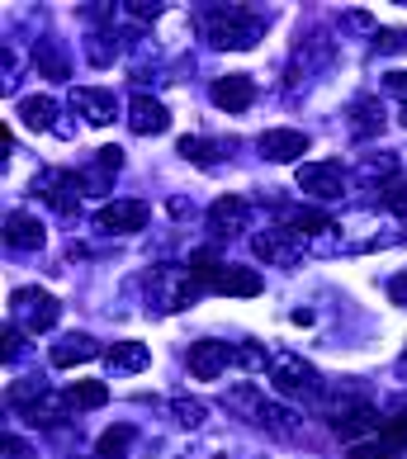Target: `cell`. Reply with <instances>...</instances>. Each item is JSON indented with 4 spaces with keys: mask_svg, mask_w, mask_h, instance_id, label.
I'll list each match as a JSON object with an SVG mask.
<instances>
[{
    "mask_svg": "<svg viewBox=\"0 0 407 459\" xmlns=\"http://www.w3.org/2000/svg\"><path fill=\"white\" fill-rule=\"evenodd\" d=\"M199 29L209 39V48L232 53V48H256L265 39V14L251 5H209L199 10Z\"/></svg>",
    "mask_w": 407,
    "mask_h": 459,
    "instance_id": "6da1fadb",
    "label": "cell"
},
{
    "mask_svg": "<svg viewBox=\"0 0 407 459\" xmlns=\"http://www.w3.org/2000/svg\"><path fill=\"white\" fill-rule=\"evenodd\" d=\"M228 407L232 412H242L247 421H256V427H265L270 436H299V412L294 407H284V403H275L270 394H261V388H251V384H237V388H228Z\"/></svg>",
    "mask_w": 407,
    "mask_h": 459,
    "instance_id": "7a4b0ae2",
    "label": "cell"
},
{
    "mask_svg": "<svg viewBox=\"0 0 407 459\" xmlns=\"http://www.w3.org/2000/svg\"><path fill=\"white\" fill-rule=\"evenodd\" d=\"M190 275L199 280V289H213V294H228V299H256L261 289H265L256 270L228 265V261L209 256V251H195V261H190Z\"/></svg>",
    "mask_w": 407,
    "mask_h": 459,
    "instance_id": "3957f363",
    "label": "cell"
},
{
    "mask_svg": "<svg viewBox=\"0 0 407 459\" xmlns=\"http://www.w3.org/2000/svg\"><path fill=\"white\" fill-rule=\"evenodd\" d=\"M199 294H204V289L190 275V265L161 261V265L147 270V299H152V308H157V313H185Z\"/></svg>",
    "mask_w": 407,
    "mask_h": 459,
    "instance_id": "277c9868",
    "label": "cell"
},
{
    "mask_svg": "<svg viewBox=\"0 0 407 459\" xmlns=\"http://www.w3.org/2000/svg\"><path fill=\"white\" fill-rule=\"evenodd\" d=\"M265 369H270V384H275L280 398H317V394H322L317 369L303 360L299 351H275Z\"/></svg>",
    "mask_w": 407,
    "mask_h": 459,
    "instance_id": "5b68a950",
    "label": "cell"
},
{
    "mask_svg": "<svg viewBox=\"0 0 407 459\" xmlns=\"http://www.w3.org/2000/svg\"><path fill=\"white\" fill-rule=\"evenodd\" d=\"M10 308H14V317H20V327H24L29 336H43L48 327H57V317H62V303L48 294V289H33V284L14 289V294H10Z\"/></svg>",
    "mask_w": 407,
    "mask_h": 459,
    "instance_id": "8992f818",
    "label": "cell"
},
{
    "mask_svg": "<svg viewBox=\"0 0 407 459\" xmlns=\"http://www.w3.org/2000/svg\"><path fill=\"white\" fill-rule=\"evenodd\" d=\"M299 190L317 204H336L346 195V166L342 161H303L299 166Z\"/></svg>",
    "mask_w": 407,
    "mask_h": 459,
    "instance_id": "52a82bcc",
    "label": "cell"
},
{
    "mask_svg": "<svg viewBox=\"0 0 407 459\" xmlns=\"http://www.w3.org/2000/svg\"><path fill=\"white\" fill-rule=\"evenodd\" d=\"M232 360H237V346L218 342V336H204V342H195L190 351H185V365H190V374H195L199 384H213V379H223Z\"/></svg>",
    "mask_w": 407,
    "mask_h": 459,
    "instance_id": "ba28073f",
    "label": "cell"
},
{
    "mask_svg": "<svg viewBox=\"0 0 407 459\" xmlns=\"http://www.w3.org/2000/svg\"><path fill=\"white\" fill-rule=\"evenodd\" d=\"M33 195L43 204H53L57 213H76L81 209V195H86V176L76 171H43L33 180Z\"/></svg>",
    "mask_w": 407,
    "mask_h": 459,
    "instance_id": "9c48e42d",
    "label": "cell"
},
{
    "mask_svg": "<svg viewBox=\"0 0 407 459\" xmlns=\"http://www.w3.org/2000/svg\"><path fill=\"white\" fill-rule=\"evenodd\" d=\"M147 218H152V209L143 199H114V204H105V209L95 213V223L105 228V232H143L147 228Z\"/></svg>",
    "mask_w": 407,
    "mask_h": 459,
    "instance_id": "30bf717a",
    "label": "cell"
},
{
    "mask_svg": "<svg viewBox=\"0 0 407 459\" xmlns=\"http://www.w3.org/2000/svg\"><path fill=\"white\" fill-rule=\"evenodd\" d=\"M72 109L86 118V124L105 128V124H114V118H118V100L109 91H100V86H76L72 91Z\"/></svg>",
    "mask_w": 407,
    "mask_h": 459,
    "instance_id": "8fae6325",
    "label": "cell"
},
{
    "mask_svg": "<svg viewBox=\"0 0 407 459\" xmlns=\"http://www.w3.org/2000/svg\"><path fill=\"white\" fill-rule=\"evenodd\" d=\"M209 95H213V105L223 114H242V109L256 105V81L251 76H218Z\"/></svg>",
    "mask_w": 407,
    "mask_h": 459,
    "instance_id": "7c38bea8",
    "label": "cell"
},
{
    "mask_svg": "<svg viewBox=\"0 0 407 459\" xmlns=\"http://www.w3.org/2000/svg\"><path fill=\"white\" fill-rule=\"evenodd\" d=\"M251 251H256L261 261H270V265H280V270H290V265H299V242H294V232H256L251 237Z\"/></svg>",
    "mask_w": 407,
    "mask_h": 459,
    "instance_id": "4fadbf2b",
    "label": "cell"
},
{
    "mask_svg": "<svg viewBox=\"0 0 407 459\" xmlns=\"http://www.w3.org/2000/svg\"><path fill=\"white\" fill-rule=\"evenodd\" d=\"M303 152H308V133H299V128H270L261 133V157L265 161H299Z\"/></svg>",
    "mask_w": 407,
    "mask_h": 459,
    "instance_id": "5bb4252c",
    "label": "cell"
},
{
    "mask_svg": "<svg viewBox=\"0 0 407 459\" xmlns=\"http://www.w3.org/2000/svg\"><path fill=\"white\" fill-rule=\"evenodd\" d=\"M166 124H171V109H166L161 100H152V95H133V105H128V128L138 133V138L166 133Z\"/></svg>",
    "mask_w": 407,
    "mask_h": 459,
    "instance_id": "9a60e30c",
    "label": "cell"
},
{
    "mask_svg": "<svg viewBox=\"0 0 407 459\" xmlns=\"http://www.w3.org/2000/svg\"><path fill=\"white\" fill-rule=\"evenodd\" d=\"M379 427H384V417H379L369 403H355V407H342V412H332V431L342 436V440H360V436L379 431Z\"/></svg>",
    "mask_w": 407,
    "mask_h": 459,
    "instance_id": "2e32d148",
    "label": "cell"
},
{
    "mask_svg": "<svg viewBox=\"0 0 407 459\" xmlns=\"http://www.w3.org/2000/svg\"><path fill=\"white\" fill-rule=\"evenodd\" d=\"M95 355H105L95 336H86V332H66L62 342L53 346V365H57V369H76V365L95 360Z\"/></svg>",
    "mask_w": 407,
    "mask_h": 459,
    "instance_id": "e0dca14e",
    "label": "cell"
},
{
    "mask_svg": "<svg viewBox=\"0 0 407 459\" xmlns=\"http://www.w3.org/2000/svg\"><path fill=\"white\" fill-rule=\"evenodd\" d=\"M48 242V228L33 213H10L5 218V247L10 251H39Z\"/></svg>",
    "mask_w": 407,
    "mask_h": 459,
    "instance_id": "ac0fdd59",
    "label": "cell"
},
{
    "mask_svg": "<svg viewBox=\"0 0 407 459\" xmlns=\"http://www.w3.org/2000/svg\"><path fill=\"white\" fill-rule=\"evenodd\" d=\"M242 223H247V199H237V195L213 199V209H209V232L213 237H232Z\"/></svg>",
    "mask_w": 407,
    "mask_h": 459,
    "instance_id": "d6986e66",
    "label": "cell"
},
{
    "mask_svg": "<svg viewBox=\"0 0 407 459\" xmlns=\"http://www.w3.org/2000/svg\"><path fill=\"white\" fill-rule=\"evenodd\" d=\"M105 365L114 374H143L152 365V351L143 342H114V346H105Z\"/></svg>",
    "mask_w": 407,
    "mask_h": 459,
    "instance_id": "ffe728a7",
    "label": "cell"
},
{
    "mask_svg": "<svg viewBox=\"0 0 407 459\" xmlns=\"http://www.w3.org/2000/svg\"><path fill=\"white\" fill-rule=\"evenodd\" d=\"M138 446V427L133 421H114V427L95 440V459H128Z\"/></svg>",
    "mask_w": 407,
    "mask_h": 459,
    "instance_id": "44dd1931",
    "label": "cell"
},
{
    "mask_svg": "<svg viewBox=\"0 0 407 459\" xmlns=\"http://www.w3.org/2000/svg\"><path fill=\"white\" fill-rule=\"evenodd\" d=\"M20 118H24V128H33V133H43V128H57V133H62V124H57V100H53V95H29V100H20Z\"/></svg>",
    "mask_w": 407,
    "mask_h": 459,
    "instance_id": "7402d4cb",
    "label": "cell"
},
{
    "mask_svg": "<svg viewBox=\"0 0 407 459\" xmlns=\"http://www.w3.org/2000/svg\"><path fill=\"white\" fill-rule=\"evenodd\" d=\"M379 128H384L379 100H355V109H351V133H360V138H375Z\"/></svg>",
    "mask_w": 407,
    "mask_h": 459,
    "instance_id": "603a6c76",
    "label": "cell"
},
{
    "mask_svg": "<svg viewBox=\"0 0 407 459\" xmlns=\"http://www.w3.org/2000/svg\"><path fill=\"white\" fill-rule=\"evenodd\" d=\"M33 62H39V72L48 81H66V57H62V48L53 39H43L39 48H33Z\"/></svg>",
    "mask_w": 407,
    "mask_h": 459,
    "instance_id": "cb8c5ba5",
    "label": "cell"
},
{
    "mask_svg": "<svg viewBox=\"0 0 407 459\" xmlns=\"http://www.w3.org/2000/svg\"><path fill=\"white\" fill-rule=\"evenodd\" d=\"M66 403H72L76 412H81V407L91 412V407H105V403H109V388H105V384H95V379L72 384V388H66Z\"/></svg>",
    "mask_w": 407,
    "mask_h": 459,
    "instance_id": "d4e9b609",
    "label": "cell"
},
{
    "mask_svg": "<svg viewBox=\"0 0 407 459\" xmlns=\"http://www.w3.org/2000/svg\"><path fill=\"white\" fill-rule=\"evenodd\" d=\"M336 223H332V218L327 213H322V209H303V213H294L290 218V232L294 237H313V232H332Z\"/></svg>",
    "mask_w": 407,
    "mask_h": 459,
    "instance_id": "484cf974",
    "label": "cell"
},
{
    "mask_svg": "<svg viewBox=\"0 0 407 459\" xmlns=\"http://www.w3.org/2000/svg\"><path fill=\"white\" fill-rule=\"evenodd\" d=\"M171 417L180 421V427H204V421H209V403H199V398H176L171 403Z\"/></svg>",
    "mask_w": 407,
    "mask_h": 459,
    "instance_id": "4316f807",
    "label": "cell"
},
{
    "mask_svg": "<svg viewBox=\"0 0 407 459\" xmlns=\"http://www.w3.org/2000/svg\"><path fill=\"white\" fill-rule=\"evenodd\" d=\"M43 394H48L43 379H20V384H10V407H14V412H24V407H33Z\"/></svg>",
    "mask_w": 407,
    "mask_h": 459,
    "instance_id": "83f0119b",
    "label": "cell"
},
{
    "mask_svg": "<svg viewBox=\"0 0 407 459\" xmlns=\"http://www.w3.org/2000/svg\"><path fill=\"white\" fill-rule=\"evenodd\" d=\"M24 327H20V322H14V327H10V322H5V332H0V360H14V355H24Z\"/></svg>",
    "mask_w": 407,
    "mask_h": 459,
    "instance_id": "f1b7e54d",
    "label": "cell"
},
{
    "mask_svg": "<svg viewBox=\"0 0 407 459\" xmlns=\"http://www.w3.org/2000/svg\"><path fill=\"white\" fill-rule=\"evenodd\" d=\"M379 204L388 213H403L407 218V180H388L384 190H379Z\"/></svg>",
    "mask_w": 407,
    "mask_h": 459,
    "instance_id": "f546056e",
    "label": "cell"
},
{
    "mask_svg": "<svg viewBox=\"0 0 407 459\" xmlns=\"http://www.w3.org/2000/svg\"><path fill=\"white\" fill-rule=\"evenodd\" d=\"M379 440L388 450H403L407 446V412H398V417H388L384 427H379Z\"/></svg>",
    "mask_w": 407,
    "mask_h": 459,
    "instance_id": "4dcf8cb0",
    "label": "cell"
},
{
    "mask_svg": "<svg viewBox=\"0 0 407 459\" xmlns=\"http://www.w3.org/2000/svg\"><path fill=\"white\" fill-rule=\"evenodd\" d=\"M180 157L195 161V166H213V143H204V138H180Z\"/></svg>",
    "mask_w": 407,
    "mask_h": 459,
    "instance_id": "1f68e13d",
    "label": "cell"
},
{
    "mask_svg": "<svg viewBox=\"0 0 407 459\" xmlns=\"http://www.w3.org/2000/svg\"><path fill=\"white\" fill-rule=\"evenodd\" d=\"M114 57H118L114 33H95V39H91V62H95V66H109Z\"/></svg>",
    "mask_w": 407,
    "mask_h": 459,
    "instance_id": "d6a6232c",
    "label": "cell"
},
{
    "mask_svg": "<svg viewBox=\"0 0 407 459\" xmlns=\"http://www.w3.org/2000/svg\"><path fill=\"white\" fill-rule=\"evenodd\" d=\"M375 48H379V53H407V29H379Z\"/></svg>",
    "mask_w": 407,
    "mask_h": 459,
    "instance_id": "836d02e7",
    "label": "cell"
},
{
    "mask_svg": "<svg viewBox=\"0 0 407 459\" xmlns=\"http://www.w3.org/2000/svg\"><path fill=\"white\" fill-rule=\"evenodd\" d=\"M0 459H33V446L24 436H10L5 431V440H0Z\"/></svg>",
    "mask_w": 407,
    "mask_h": 459,
    "instance_id": "e575fe53",
    "label": "cell"
},
{
    "mask_svg": "<svg viewBox=\"0 0 407 459\" xmlns=\"http://www.w3.org/2000/svg\"><path fill=\"white\" fill-rule=\"evenodd\" d=\"M384 95H394L398 105H407V72H388L384 76Z\"/></svg>",
    "mask_w": 407,
    "mask_h": 459,
    "instance_id": "d590c367",
    "label": "cell"
},
{
    "mask_svg": "<svg viewBox=\"0 0 407 459\" xmlns=\"http://www.w3.org/2000/svg\"><path fill=\"white\" fill-rule=\"evenodd\" d=\"M118 166H124V147H100V171L114 176Z\"/></svg>",
    "mask_w": 407,
    "mask_h": 459,
    "instance_id": "8d00e7d4",
    "label": "cell"
},
{
    "mask_svg": "<svg viewBox=\"0 0 407 459\" xmlns=\"http://www.w3.org/2000/svg\"><path fill=\"white\" fill-rule=\"evenodd\" d=\"M388 299H394V303H398V308H407V265L398 270V275H394V280H388Z\"/></svg>",
    "mask_w": 407,
    "mask_h": 459,
    "instance_id": "74e56055",
    "label": "cell"
},
{
    "mask_svg": "<svg viewBox=\"0 0 407 459\" xmlns=\"http://www.w3.org/2000/svg\"><path fill=\"white\" fill-rule=\"evenodd\" d=\"M351 459H394V450H388L384 440L379 446H351Z\"/></svg>",
    "mask_w": 407,
    "mask_h": 459,
    "instance_id": "f35d334b",
    "label": "cell"
},
{
    "mask_svg": "<svg viewBox=\"0 0 407 459\" xmlns=\"http://www.w3.org/2000/svg\"><path fill=\"white\" fill-rule=\"evenodd\" d=\"M342 24H346V29H360V33H365V29H375V24H369V14H360V10H355V14H346Z\"/></svg>",
    "mask_w": 407,
    "mask_h": 459,
    "instance_id": "ab89813d",
    "label": "cell"
},
{
    "mask_svg": "<svg viewBox=\"0 0 407 459\" xmlns=\"http://www.w3.org/2000/svg\"><path fill=\"white\" fill-rule=\"evenodd\" d=\"M180 459H223V455H199V450H190V455H180Z\"/></svg>",
    "mask_w": 407,
    "mask_h": 459,
    "instance_id": "60d3db41",
    "label": "cell"
},
{
    "mask_svg": "<svg viewBox=\"0 0 407 459\" xmlns=\"http://www.w3.org/2000/svg\"><path fill=\"white\" fill-rule=\"evenodd\" d=\"M398 374H407V355H403V365H398Z\"/></svg>",
    "mask_w": 407,
    "mask_h": 459,
    "instance_id": "b9f144b4",
    "label": "cell"
}]
</instances>
